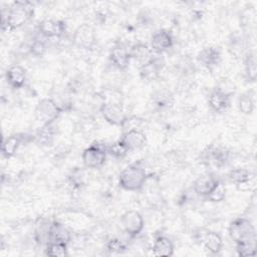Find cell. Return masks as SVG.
<instances>
[{"label": "cell", "mask_w": 257, "mask_h": 257, "mask_svg": "<svg viewBox=\"0 0 257 257\" xmlns=\"http://www.w3.org/2000/svg\"><path fill=\"white\" fill-rule=\"evenodd\" d=\"M34 6L29 1H15L13 2L6 15L2 17V30L12 31L22 27L33 16Z\"/></svg>", "instance_id": "obj_1"}, {"label": "cell", "mask_w": 257, "mask_h": 257, "mask_svg": "<svg viewBox=\"0 0 257 257\" xmlns=\"http://www.w3.org/2000/svg\"><path fill=\"white\" fill-rule=\"evenodd\" d=\"M148 175L146 170L141 164H133L123 169L118 176V185L120 188L126 191H139L141 190L146 181Z\"/></svg>", "instance_id": "obj_2"}, {"label": "cell", "mask_w": 257, "mask_h": 257, "mask_svg": "<svg viewBox=\"0 0 257 257\" xmlns=\"http://www.w3.org/2000/svg\"><path fill=\"white\" fill-rule=\"evenodd\" d=\"M229 235L235 244L256 243V231L250 220L237 218L229 226Z\"/></svg>", "instance_id": "obj_3"}, {"label": "cell", "mask_w": 257, "mask_h": 257, "mask_svg": "<svg viewBox=\"0 0 257 257\" xmlns=\"http://www.w3.org/2000/svg\"><path fill=\"white\" fill-rule=\"evenodd\" d=\"M62 107L52 98H42L34 109L35 118L43 124L54 123L62 112Z\"/></svg>", "instance_id": "obj_4"}, {"label": "cell", "mask_w": 257, "mask_h": 257, "mask_svg": "<svg viewBox=\"0 0 257 257\" xmlns=\"http://www.w3.org/2000/svg\"><path fill=\"white\" fill-rule=\"evenodd\" d=\"M106 149L105 145L94 143L86 148L81 156L84 167L88 169H99L101 168L106 160Z\"/></svg>", "instance_id": "obj_5"}, {"label": "cell", "mask_w": 257, "mask_h": 257, "mask_svg": "<svg viewBox=\"0 0 257 257\" xmlns=\"http://www.w3.org/2000/svg\"><path fill=\"white\" fill-rule=\"evenodd\" d=\"M99 111L104 120L112 125L121 126L126 118V114L120 103L115 101H105L101 104Z\"/></svg>", "instance_id": "obj_6"}, {"label": "cell", "mask_w": 257, "mask_h": 257, "mask_svg": "<svg viewBox=\"0 0 257 257\" xmlns=\"http://www.w3.org/2000/svg\"><path fill=\"white\" fill-rule=\"evenodd\" d=\"M120 224L128 236L136 237L144 229V218L138 211H126L120 217Z\"/></svg>", "instance_id": "obj_7"}, {"label": "cell", "mask_w": 257, "mask_h": 257, "mask_svg": "<svg viewBox=\"0 0 257 257\" xmlns=\"http://www.w3.org/2000/svg\"><path fill=\"white\" fill-rule=\"evenodd\" d=\"M229 159V153L226 149L221 147H208L202 153V160L207 165H212L217 168L224 166Z\"/></svg>", "instance_id": "obj_8"}, {"label": "cell", "mask_w": 257, "mask_h": 257, "mask_svg": "<svg viewBox=\"0 0 257 257\" xmlns=\"http://www.w3.org/2000/svg\"><path fill=\"white\" fill-rule=\"evenodd\" d=\"M38 32L46 37H60L66 31V24L62 20H54V19H44L39 22Z\"/></svg>", "instance_id": "obj_9"}, {"label": "cell", "mask_w": 257, "mask_h": 257, "mask_svg": "<svg viewBox=\"0 0 257 257\" xmlns=\"http://www.w3.org/2000/svg\"><path fill=\"white\" fill-rule=\"evenodd\" d=\"M73 42L76 46L84 49L91 48L95 43V33L88 24H82L73 33Z\"/></svg>", "instance_id": "obj_10"}, {"label": "cell", "mask_w": 257, "mask_h": 257, "mask_svg": "<svg viewBox=\"0 0 257 257\" xmlns=\"http://www.w3.org/2000/svg\"><path fill=\"white\" fill-rule=\"evenodd\" d=\"M174 44L172 33L166 29L157 30L151 38V48L154 52L162 53L170 49Z\"/></svg>", "instance_id": "obj_11"}, {"label": "cell", "mask_w": 257, "mask_h": 257, "mask_svg": "<svg viewBox=\"0 0 257 257\" xmlns=\"http://www.w3.org/2000/svg\"><path fill=\"white\" fill-rule=\"evenodd\" d=\"M230 97L231 94L223 91L220 88H216L209 94V106L215 112H224L230 106Z\"/></svg>", "instance_id": "obj_12"}, {"label": "cell", "mask_w": 257, "mask_h": 257, "mask_svg": "<svg viewBox=\"0 0 257 257\" xmlns=\"http://www.w3.org/2000/svg\"><path fill=\"white\" fill-rule=\"evenodd\" d=\"M219 180L211 174H204L198 177L193 183V190L196 194L207 197L218 185Z\"/></svg>", "instance_id": "obj_13"}, {"label": "cell", "mask_w": 257, "mask_h": 257, "mask_svg": "<svg viewBox=\"0 0 257 257\" xmlns=\"http://www.w3.org/2000/svg\"><path fill=\"white\" fill-rule=\"evenodd\" d=\"M119 140L124 144L128 151H134L143 148L146 144L147 138L145 133L139 128L122 133Z\"/></svg>", "instance_id": "obj_14"}, {"label": "cell", "mask_w": 257, "mask_h": 257, "mask_svg": "<svg viewBox=\"0 0 257 257\" xmlns=\"http://www.w3.org/2000/svg\"><path fill=\"white\" fill-rule=\"evenodd\" d=\"M26 138L27 137L24 134H15L4 139L1 146V153L3 157L7 159L13 157Z\"/></svg>", "instance_id": "obj_15"}, {"label": "cell", "mask_w": 257, "mask_h": 257, "mask_svg": "<svg viewBox=\"0 0 257 257\" xmlns=\"http://www.w3.org/2000/svg\"><path fill=\"white\" fill-rule=\"evenodd\" d=\"M6 81L12 88H21L26 81V70L21 65H11L6 70Z\"/></svg>", "instance_id": "obj_16"}, {"label": "cell", "mask_w": 257, "mask_h": 257, "mask_svg": "<svg viewBox=\"0 0 257 257\" xmlns=\"http://www.w3.org/2000/svg\"><path fill=\"white\" fill-rule=\"evenodd\" d=\"M162 69L161 59L158 57H153L149 62L140 66V76L143 80L153 81L157 79L160 75Z\"/></svg>", "instance_id": "obj_17"}, {"label": "cell", "mask_w": 257, "mask_h": 257, "mask_svg": "<svg viewBox=\"0 0 257 257\" xmlns=\"http://www.w3.org/2000/svg\"><path fill=\"white\" fill-rule=\"evenodd\" d=\"M198 61L208 68L216 66L221 60V53L217 47L207 46L198 53Z\"/></svg>", "instance_id": "obj_18"}, {"label": "cell", "mask_w": 257, "mask_h": 257, "mask_svg": "<svg viewBox=\"0 0 257 257\" xmlns=\"http://www.w3.org/2000/svg\"><path fill=\"white\" fill-rule=\"evenodd\" d=\"M153 50L145 43H136L130 49L131 59H134L140 64V66L149 62L153 56Z\"/></svg>", "instance_id": "obj_19"}, {"label": "cell", "mask_w": 257, "mask_h": 257, "mask_svg": "<svg viewBox=\"0 0 257 257\" xmlns=\"http://www.w3.org/2000/svg\"><path fill=\"white\" fill-rule=\"evenodd\" d=\"M109 59L114 67L119 70H124L127 68L131 61L130 51L120 46L113 47L109 52Z\"/></svg>", "instance_id": "obj_20"}, {"label": "cell", "mask_w": 257, "mask_h": 257, "mask_svg": "<svg viewBox=\"0 0 257 257\" xmlns=\"http://www.w3.org/2000/svg\"><path fill=\"white\" fill-rule=\"evenodd\" d=\"M174 244L166 236L160 235L155 238L152 251L155 256H172L174 254Z\"/></svg>", "instance_id": "obj_21"}, {"label": "cell", "mask_w": 257, "mask_h": 257, "mask_svg": "<svg viewBox=\"0 0 257 257\" xmlns=\"http://www.w3.org/2000/svg\"><path fill=\"white\" fill-rule=\"evenodd\" d=\"M70 239H71V236L69 231L59 222L52 221L50 232H49V242H58V243L68 244Z\"/></svg>", "instance_id": "obj_22"}, {"label": "cell", "mask_w": 257, "mask_h": 257, "mask_svg": "<svg viewBox=\"0 0 257 257\" xmlns=\"http://www.w3.org/2000/svg\"><path fill=\"white\" fill-rule=\"evenodd\" d=\"M202 242L205 246V248L213 255H217L219 254V252L221 251L222 247H223V240L222 237L213 231H209L207 233H205V235L203 236Z\"/></svg>", "instance_id": "obj_23"}, {"label": "cell", "mask_w": 257, "mask_h": 257, "mask_svg": "<svg viewBox=\"0 0 257 257\" xmlns=\"http://www.w3.org/2000/svg\"><path fill=\"white\" fill-rule=\"evenodd\" d=\"M55 137V130L53 123L50 124H43L39 130L37 131L36 135L34 136L35 141L44 147L51 146Z\"/></svg>", "instance_id": "obj_24"}, {"label": "cell", "mask_w": 257, "mask_h": 257, "mask_svg": "<svg viewBox=\"0 0 257 257\" xmlns=\"http://www.w3.org/2000/svg\"><path fill=\"white\" fill-rule=\"evenodd\" d=\"M38 222L35 228V240L38 244H44L46 246L49 242V232L52 222H47L43 219H39Z\"/></svg>", "instance_id": "obj_25"}, {"label": "cell", "mask_w": 257, "mask_h": 257, "mask_svg": "<svg viewBox=\"0 0 257 257\" xmlns=\"http://www.w3.org/2000/svg\"><path fill=\"white\" fill-rule=\"evenodd\" d=\"M244 73L246 78L249 81H255L257 68H256V59L255 54L252 52L247 53L244 59Z\"/></svg>", "instance_id": "obj_26"}, {"label": "cell", "mask_w": 257, "mask_h": 257, "mask_svg": "<svg viewBox=\"0 0 257 257\" xmlns=\"http://www.w3.org/2000/svg\"><path fill=\"white\" fill-rule=\"evenodd\" d=\"M45 255L49 257H64L67 256V244L58 242H49L45 248Z\"/></svg>", "instance_id": "obj_27"}, {"label": "cell", "mask_w": 257, "mask_h": 257, "mask_svg": "<svg viewBox=\"0 0 257 257\" xmlns=\"http://www.w3.org/2000/svg\"><path fill=\"white\" fill-rule=\"evenodd\" d=\"M106 152H107V154L114 157L115 159H122L127 155V153L130 151L124 146V144L120 140H118V141L110 144L109 146H107Z\"/></svg>", "instance_id": "obj_28"}, {"label": "cell", "mask_w": 257, "mask_h": 257, "mask_svg": "<svg viewBox=\"0 0 257 257\" xmlns=\"http://www.w3.org/2000/svg\"><path fill=\"white\" fill-rule=\"evenodd\" d=\"M252 175L251 173L243 168H237V169H233L229 172L228 174V179L231 183H234L235 185L244 182L246 180H248L249 178H251Z\"/></svg>", "instance_id": "obj_29"}, {"label": "cell", "mask_w": 257, "mask_h": 257, "mask_svg": "<svg viewBox=\"0 0 257 257\" xmlns=\"http://www.w3.org/2000/svg\"><path fill=\"white\" fill-rule=\"evenodd\" d=\"M239 109L244 113V114H250L253 112L254 107H255V102L253 99V96L249 92L243 93L240 98H239Z\"/></svg>", "instance_id": "obj_30"}, {"label": "cell", "mask_w": 257, "mask_h": 257, "mask_svg": "<svg viewBox=\"0 0 257 257\" xmlns=\"http://www.w3.org/2000/svg\"><path fill=\"white\" fill-rule=\"evenodd\" d=\"M226 197V187L222 182L219 181L218 185L214 188V190L207 196L208 200L213 203L222 202Z\"/></svg>", "instance_id": "obj_31"}, {"label": "cell", "mask_w": 257, "mask_h": 257, "mask_svg": "<svg viewBox=\"0 0 257 257\" xmlns=\"http://www.w3.org/2000/svg\"><path fill=\"white\" fill-rule=\"evenodd\" d=\"M153 101L155 102V105L162 108L171 105L173 102V96L169 92L159 91L153 95Z\"/></svg>", "instance_id": "obj_32"}, {"label": "cell", "mask_w": 257, "mask_h": 257, "mask_svg": "<svg viewBox=\"0 0 257 257\" xmlns=\"http://www.w3.org/2000/svg\"><path fill=\"white\" fill-rule=\"evenodd\" d=\"M236 251L239 256L247 257L256 254V243H239L236 244Z\"/></svg>", "instance_id": "obj_33"}, {"label": "cell", "mask_w": 257, "mask_h": 257, "mask_svg": "<svg viewBox=\"0 0 257 257\" xmlns=\"http://www.w3.org/2000/svg\"><path fill=\"white\" fill-rule=\"evenodd\" d=\"M143 118L139 117V116H126L125 120L123 121L121 127H122V133L132 131V130H139L140 125L143 122Z\"/></svg>", "instance_id": "obj_34"}, {"label": "cell", "mask_w": 257, "mask_h": 257, "mask_svg": "<svg viewBox=\"0 0 257 257\" xmlns=\"http://www.w3.org/2000/svg\"><path fill=\"white\" fill-rule=\"evenodd\" d=\"M46 50V45L44 41L39 38H35L30 45V52L35 56H41Z\"/></svg>", "instance_id": "obj_35"}, {"label": "cell", "mask_w": 257, "mask_h": 257, "mask_svg": "<svg viewBox=\"0 0 257 257\" xmlns=\"http://www.w3.org/2000/svg\"><path fill=\"white\" fill-rule=\"evenodd\" d=\"M69 182L74 188H80L84 183L83 182V173L80 170L75 169L74 171L71 172V174L69 176Z\"/></svg>", "instance_id": "obj_36"}, {"label": "cell", "mask_w": 257, "mask_h": 257, "mask_svg": "<svg viewBox=\"0 0 257 257\" xmlns=\"http://www.w3.org/2000/svg\"><path fill=\"white\" fill-rule=\"evenodd\" d=\"M106 248L108 251L112 252V253H120L125 249L124 244L121 242V240L119 239H110L107 244H106Z\"/></svg>", "instance_id": "obj_37"}, {"label": "cell", "mask_w": 257, "mask_h": 257, "mask_svg": "<svg viewBox=\"0 0 257 257\" xmlns=\"http://www.w3.org/2000/svg\"><path fill=\"white\" fill-rule=\"evenodd\" d=\"M254 186H255V181H254V178L251 177V178H249L248 180L237 184V185H236V188H237L238 191H241V192H248V191H250L252 188H254Z\"/></svg>", "instance_id": "obj_38"}]
</instances>
